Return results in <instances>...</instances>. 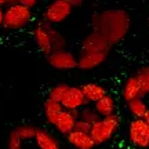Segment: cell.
Returning <instances> with one entry per match:
<instances>
[{
    "label": "cell",
    "instance_id": "cell-2",
    "mask_svg": "<svg viewBox=\"0 0 149 149\" xmlns=\"http://www.w3.org/2000/svg\"><path fill=\"white\" fill-rule=\"evenodd\" d=\"M33 40L36 43L37 48L42 51L46 57L51 55L53 53L65 50L66 39L58 29L53 25H48L44 21L35 25L32 31Z\"/></svg>",
    "mask_w": 149,
    "mask_h": 149
},
{
    "label": "cell",
    "instance_id": "cell-8",
    "mask_svg": "<svg viewBox=\"0 0 149 149\" xmlns=\"http://www.w3.org/2000/svg\"><path fill=\"white\" fill-rule=\"evenodd\" d=\"M61 105H62V108L65 111L73 112V111H80L83 108L88 107V101L86 100V97L80 87L70 86L68 93L65 94V97L61 101Z\"/></svg>",
    "mask_w": 149,
    "mask_h": 149
},
{
    "label": "cell",
    "instance_id": "cell-13",
    "mask_svg": "<svg viewBox=\"0 0 149 149\" xmlns=\"http://www.w3.org/2000/svg\"><path fill=\"white\" fill-rule=\"evenodd\" d=\"M66 141L74 149H94L97 146L90 134L74 131V130L70 134L66 135Z\"/></svg>",
    "mask_w": 149,
    "mask_h": 149
},
{
    "label": "cell",
    "instance_id": "cell-3",
    "mask_svg": "<svg viewBox=\"0 0 149 149\" xmlns=\"http://www.w3.org/2000/svg\"><path fill=\"white\" fill-rule=\"evenodd\" d=\"M33 21V11L17 0V3L4 8L3 28L7 31H19L26 28Z\"/></svg>",
    "mask_w": 149,
    "mask_h": 149
},
{
    "label": "cell",
    "instance_id": "cell-21",
    "mask_svg": "<svg viewBox=\"0 0 149 149\" xmlns=\"http://www.w3.org/2000/svg\"><path fill=\"white\" fill-rule=\"evenodd\" d=\"M69 84H66V83H59V84H55L53 86L50 91H48V98H51L54 101H58L61 102L62 101V98L65 97V94L68 93L69 90Z\"/></svg>",
    "mask_w": 149,
    "mask_h": 149
},
{
    "label": "cell",
    "instance_id": "cell-14",
    "mask_svg": "<svg viewBox=\"0 0 149 149\" xmlns=\"http://www.w3.org/2000/svg\"><path fill=\"white\" fill-rule=\"evenodd\" d=\"M80 88L83 91L86 100L88 101V104H95L108 94L107 88L101 84H97V83H87V84H83Z\"/></svg>",
    "mask_w": 149,
    "mask_h": 149
},
{
    "label": "cell",
    "instance_id": "cell-27",
    "mask_svg": "<svg viewBox=\"0 0 149 149\" xmlns=\"http://www.w3.org/2000/svg\"><path fill=\"white\" fill-rule=\"evenodd\" d=\"M3 19H4V8L0 6V26H3Z\"/></svg>",
    "mask_w": 149,
    "mask_h": 149
},
{
    "label": "cell",
    "instance_id": "cell-10",
    "mask_svg": "<svg viewBox=\"0 0 149 149\" xmlns=\"http://www.w3.org/2000/svg\"><path fill=\"white\" fill-rule=\"evenodd\" d=\"M77 119H79V111L69 112L64 109L61 112V115L57 117V120H55V123L53 126L59 134H62V135L66 137L68 134H70L74 130Z\"/></svg>",
    "mask_w": 149,
    "mask_h": 149
},
{
    "label": "cell",
    "instance_id": "cell-25",
    "mask_svg": "<svg viewBox=\"0 0 149 149\" xmlns=\"http://www.w3.org/2000/svg\"><path fill=\"white\" fill-rule=\"evenodd\" d=\"M19 3H21L22 6H25V7H28V8H31V10H33V8L39 4L37 0H19Z\"/></svg>",
    "mask_w": 149,
    "mask_h": 149
},
{
    "label": "cell",
    "instance_id": "cell-23",
    "mask_svg": "<svg viewBox=\"0 0 149 149\" xmlns=\"http://www.w3.org/2000/svg\"><path fill=\"white\" fill-rule=\"evenodd\" d=\"M22 141L18 135L15 134L14 130H11V133L8 134V138H7V148L8 149H22Z\"/></svg>",
    "mask_w": 149,
    "mask_h": 149
},
{
    "label": "cell",
    "instance_id": "cell-9",
    "mask_svg": "<svg viewBox=\"0 0 149 149\" xmlns=\"http://www.w3.org/2000/svg\"><path fill=\"white\" fill-rule=\"evenodd\" d=\"M111 43L108 42L107 37H104L101 33L91 32L88 36L84 37V40L81 43V51L87 53H104L108 54L111 50Z\"/></svg>",
    "mask_w": 149,
    "mask_h": 149
},
{
    "label": "cell",
    "instance_id": "cell-28",
    "mask_svg": "<svg viewBox=\"0 0 149 149\" xmlns=\"http://www.w3.org/2000/svg\"><path fill=\"white\" fill-rule=\"evenodd\" d=\"M144 120H145V123L149 126V109H148V112H146V115L144 116Z\"/></svg>",
    "mask_w": 149,
    "mask_h": 149
},
{
    "label": "cell",
    "instance_id": "cell-17",
    "mask_svg": "<svg viewBox=\"0 0 149 149\" xmlns=\"http://www.w3.org/2000/svg\"><path fill=\"white\" fill-rule=\"evenodd\" d=\"M35 142L39 149H59L58 139L51 133H48L47 130H43V128H37Z\"/></svg>",
    "mask_w": 149,
    "mask_h": 149
},
{
    "label": "cell",
    "instance_id": "cell-19",
    "mask_svg": "<svg viewBox=\"0 0 149 149\" xmlns=\"http://www.w3.org/2000/svg\"><path fill=\"white\" fill-rule=\"evenodd\" d=\"M14 131L22 141H28V139H35L37 127H35L33 124H29V123H24V124L17 126L14 128Z\"/></svg>",
    "mask_w": 149,
    "mask_h": 149
},
{
    "label": "cell",
    "instance_id": "cell-16",
    "mask_svg": "<svg viewBox=\"0 0 149 149\" xmlns=\"http://www.w3.org/2000/svg\"><path fill=\"white\" fill-rule=\"evenodd\" d=\"M62 111H64V108L61 105V102L54 101L48 97L43 102V115H44V119L48 124H54Z\"/></svg>",
    "mask_w": 149,
    "mask_h": 149
},
{
    "label": "cell",
    "instance_id": "cell-24",
    "mask_svg": "<svg viewBox=\"0 0 149 149\" xmlns=\"http://www.w3.org/2000/svg\"><path fill=\"white\" fill-rule=\"evenodd\" d=\"M74 131H80V133L90 134V131H91V124L83 122V120H77V122H76V126H74Z\"/></svg>",
    "mask_w": 149,
    "mask_h": 149
},
{
    "label": "cell",
    "instance_id": "cell-6",
    "mask_svg": "<svg viewBox=\"0 0 149 149\" xmlns=\"http://www.w3.org/2000/svg\"><path fill=\"white\" fill-rule=\"evenodd\" d=\"M127 135L130 142L137 149L149 148V126L144 119H133L128 124Z\"/></svg>",
    "mask_w": 149,
    "mask_h": 149
},
{
    "label": "cell",
    "instance_id": "cell-7",
    "mask_svg": "<svg viewBox=\"0 0 149 149\" xmlns=\"http://www.w3.org/2000/svg\"><path fill=\"white\" fill-rule=\"evenodd\" d=\"M47 62L53 66L54 69L58 70H70L77 68V57L66 48L48 55Z\"/></svg>",
    "mask_w": 149,
    "mask_h": 149
},
{
    "label": "cell",
    "instance_id": "cell-22",
    "mask_svg": "<svg viewBox=\"0 0 149 149\" xmlns=\"http://www.w3.org/2000/svg\"><path fill=\"white\" fill-rule=\"evenodd\" d=\"M138 77L139 83H141V88H142V98L145 95H149V66H145L142 69L138 70V73L135 74Z\"/></svg>",
    "mask_w": 149,
    "mask_h": 149
},
{
    "label": "cell",
    "instance_id": "cell-18",
    "mask_svg": "<svg viewBox=\"0 0 149 149\" xmlns=\"http://www.w3.org/2000/svg\"><path fill=\"white\" fill-rule=\"evenodd\" d=\"M127 109L130 112V115L133 116V119H144L149 108L146 105V102L144 101V98H137L134 101L128 102Z\"/></svg>",
    "mask_w": 149,
    "mask_h": 149
},
{
    "label": "cell",
    "instance_id": "cell-5",
    "mask_svg": "<svg viewBox=\"0 0 149 149\" xmlns=\"http://www.w3.org/2000/svg\"><path fill=\"white\" fill-rule=\"evenodd\" d=\"M73 7L70 4V0H54L46 7L43 14V21L48 25H57L68 19L72 14Z\"/></svg>",
    "mask_w": 149,
    "mask_h": 149
},
{
    "label": "cell",
    "instance_id": "cell-4",
    "mask_svg": "<svg viewBox=\"0 0 149 149\" xmlns=\"http://www.w3.org/2000/svg\"><path fill=\"white\" fill-rule=\"evenodd\" d=\"M120 127V117L116 113L108 117H101L95 124L91 126L90 135L95 145H101L108 142Z\"/></svg>",
    "mask_w": 149,
    "mask_h": 149
},
{
    "label": "cell",
    "instance_id": "cell-20",
    "mask_svg": "<svg viewBox=\"0 0 149 149\" xmlns=\"http://www.w3.org/2000/svg\"><path fill=\"white\" fill-rule=\"evenodd\" d=\"M100 119H101V117L98 116V113L95 112V109L91 107H86L79 111V119H77V120H83V122L88 123L91 126L95 124Z\"/></svg>",
    "mask_w": 149,
    "mask_h": 149
},
{
    "label": "cell",
    "instance_id": "cell-12",
    "mask_svg": "<svg viewBox=\"0 0 149 149\" xmlns=\"http://www.w3.org/2000/svg\"><path fill=\"white\" fill-rule=\"evenodd\" d=\"M122 97L123 100L127 102H131L137 98H142V88H141V83H139L138 77L134 74V76H130L124 84H123L122 88Z\"/></svg>",
    "mask_w": 149,
    "mask_h": 149
},
{
    "label": "cell",
    "instance_id": "cell-26",
    "mask_svg": "<svg viewBox=\"0 0 149 149\" xmlns=\"http://www.w3.org/2000/svg\"><path fill=\"white\" fill-rule=\"evenodd\" d=\"M70 4L72 7H80V6H83V0H70Z\"/></svg>",
    "mask_w": 149,
    "mask_h": 149
},
{
    "label": "cell",
    "instance_id": "cell-11",
    "mask_svg": "<svg viewBox=\"0 0 149 149\" xmlns=\"http://www.w3.org/2000/svg\"><path fill=\"white\" fill-rule=\"evenodd\" d=\"M108 58V54L104 53H87L81 51L77 57V68L83 70H91L101 66Z\"/></svg>",
    "mask_w": 149,
    "mask_h": 149
},
{
    "label": "cell",
    "instance_id": "cell-1",
    "mask_svg": "<svg viewBox=\"0 0 149 149\" xmlns=\"http://www.w3.org/2000/svg\"><path fill=\"white\" fill-rule=\"evenodd\" d=\"M128 17L122 10H108L94 17V31L107 37L108 42H119L128 29Z\"/></svg>",
    "mask_w": 149,
    "mask_h": 149
},
{
    "label": "cell",
    "instance_id": "cell-15",
    "mask_svg": "<svg viewBox=\"0 0 149 149\" xmlns=\"http://www.w3.org/2000/svg\"><path fill=\"white\" fill-rule=\"evenodd\" d=\"M93 108L95 109V112L98 113L100 117L112 116V115H115V112H116V100L113 98V95H111V94L108 93L104 98H101L98 102H95Z\"/></svg>",
    "mask_w": 149,
    "mask_h": 149
}]
</instances>
